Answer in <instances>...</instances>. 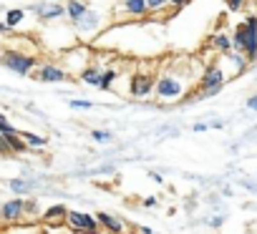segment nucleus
Listing matches in <instances>:
<instances>
[{"label":"nucleus","mask_w":257,"mask_h":234,"mask_svg":"<svg viewBox=\"0 0 257 234\" xmlns=\"http://www.w3.org/2000/svg\"><path fill=\"white\" fill-rule=\"evenodd\" d=\"M33 11L41 21H56V18L66 16V6H61V3H38Z\"/></svg>","instance_id":"9b49d317"},{"label":"nucleus","mask_w":257,"mask_h":234,"mask_svg":"<svg viewBox=\"0 0 257 234\" xmlns=\"http://www.w3.org/2000/svg\"><path fill=\"white\" fill-rule=\"evenodd\" d=\"M0 154L3 156H8V154H13V149H11V144H8V139L0 134Z\"/></svg>","instance_id":"bb28decb"},{"label":"nucleus","mask_w":257,"mask_h":234,"mask_svg":"<svg viewBox=\"0 0 257 234\" xmlns=\"http://www.w3.org/2000/svg\"><path fill=\"white\" fill-rule=\"evenodd\" d=\"M157 204V199L154 196H149V199H144V206H154Z\"/></svg>","instance_id":"c9c22d12"},{"label":"nucleus","mask_w":257,"mask_h":234,"mask_svg":"<svg viewBox=\"0 0 257 234\" xmlns=\"http://www.w3.org/2000/svg\"><path fill=\"white\" fill-rule=\"evenodd\" d=\"M187 83H184V78H179L177 73H162L159 78H157V86H154V98L159 101V103H177V101H182L184 96H187Z\"/></svg>","instance_id":"f03ea898"},{"label":"nucleus","mask_w":257,"mask_h":234,"mask_svg":"<svg viewBox=\"0 0 257 234\" xmlns=\"http://www.w3.org/2000/svg\"><path fill=\"white\" fill-rule=\"evenodd\" d=\"M23 214H26V199L23 196L8 199L0 206V221L3 224H18V221H23Z\"/></svg>","instance_id":"0eeeda50"},{"label":"nucleus","mask_w":257,"mask_h":234,"mask_svg":"<svg viewBox=\"0 0 257 234\" xmlns=\"http://www.w3.org/2000/svg\"><path fill=\"white\" fill-rule=\"evenodd\" d=\"M116 76H118V73H116L113 68H106V71L101 73V83H98V88H101V91H111V83L116 81Z\"/></svg>","instance_id":"412c9836"},{"label":"nucleus","mask_w":257,"mask_h":234,"mask_svg":"<svg viewBox=\"0 0 257 234\" xmlns=\"http://www.w3.org/2000/svg\"><path fill=\"white\" fill-rule=\"evenodd\" d=\"M167 6H169V0H147L149 13H159V11H164Z\"/></svg>","instance_id":"a878e982"},{"label":"nucleus","mask_w":257,"mask_h":234,"mask_svg":"<svg viewBox=\"0 0 257 234\" xmlns=\"http://www.w3.org/2000/svg\"><path fill=\"white\" fill-rule=\"evenodd\" d=\"M212 46L219 51V53H229L232 51V38L227 33H214L212 36Z\"/></svg>","instance_id":"f3484780"},{"label":"nucleus","mask_w":257,"mask_h":234,"mask_svg":"<svg viewBox=\"0 0 257 234\" xmlns=\"http://www.w3.org/2000/svg\"><path fill=\"white\" fill-rule=\"evenodd\" d=\"M66 226L73 234H98V221L88 211H68L66 214Z\"/></svg>","instance_id":"39448f33"},{"label":"nucleus","mask_w":257,"mask_h":234,"mask_svg":"<svg viewBox=\"0 0 257 234\" xmlns=\"http://www.w3.org/2000/svg\"><path fill=\"white\" fill-rule=\"evenodd\" d=\"M154 86H157L154 73H134L128 93H132V98H149L154 93Z\"/></svg>","instance_id":"423d86ee"},{"label":"nucleus","mask_w":257,"mask_h":234,"mask_svg":"<svg viewBox=\"0 0 257 234\" xmlns=\"http://www.w3.org/2000/svg\"><path fill=\"white\" fill-rule=\"evenodd\" d=\"M36 78L41 83H63L68 78L66 68L63 66H53V63H43V66H36Z\"/></svg>","instance_id":"6e6552de"},{"label":"nucleus","mask_w":257,"mask_h":234,"mask_svg":"<svg viewBox=\"0 0 257 234\" xmlns=\"http://www.w3.org/2000/svg\"><path fill=\"white\" fill-rule=\"evenodd\" d=\"M86 11H88V8H86V3H81V0H68V3H66V16H68L73 23L81 21Z\"/></svg>","instance_id":"4468645a"},{"label":"nucleus","mask_w":257,"mask_h":234,"mask_svg":"<svg viewBox=\"0 0 257 234\" xmlns=\"http://www.w3.org/2000/svg\"><path fill=\"white\" fill-rule=\"evenodd\" d=\"M227 83V73L219 68V66H209L207 71H202V78H199V93L194 96L197 101L199 98H209V96H217L222 91V86Z\"/></svg>","instance_id":"20e7f679"},{"label":"nucleus","mask_w":257,"mask_h":234,"mask_svg":"<svg viewBox=\"0 0 257 234\" xmlns=\"http://www.w3.org/2000/svg\"><path fill=\"white\" fill-rule=\"evenodd\" d=\"M244 186H247V189H252V191L257 194V179H254V181H244Z\"/></svg>","instance_id":"473e14b6"},{"label":"nucleus","mask_w":257,"mask_h":234,"mask_svg":"<svg viewBox=\"0 0 257 234\" xmlns=\"http://www.w3.org/2000/svg\"><path fill=\"white\" fill-rule=\"evenodd\" d=\"M26 219H38V204L36 199H26V214H23V221Z\"/></svg>","instance_id":"b1692460"},{"label":"nucleus","mask_w":257,"mask_h":234,"mask_svg":"<svg viewBox=\"0 0 257 234\" xmlns=\"http://www.w3.org/2000/svg\"><path fill=\"white\" fill-rule=\"evenodd\" d=\"M232 48L237 53H244L247 61L257 58V16H247L244 23H239L232 33Z\"/></svg>","instance_id":"f257e3e1"},{"label":"nucleus","mask_w":257,"mask_h":234,"mask_svg":"<svg viewBox=\"0 0 257 234\" xmlns=\"http://www.w3.org/2000/svg\"><path fill=\"white\" fill-rule=\"evenodd\" d=\"M101 68H93V66H86L81 73H78V78L83 81V83H91V86H96L98 88V83H101Z\"/></svg>","instance_id":"dca6fc26"},{"label":"nucleus","mask_w":257,"mask_h":234,"mask_svg":"<svg viewBox=\"0 0 257 234\" xmlns=\"http://www.w3.org/2000/svg\"><path fill=\"white\" fill-rule=\"evenodd\" d=\"M76 28H78V36H93L98 28H101V13L96 11H86L81 21H76Z\"/></svg>","instance_id":"9d476101"},{"label":"nucleus","mask_w":257,"mask_h":234,"mask_svg":"<svg viewBox=\"0 0 257 234\" xmlns=\"http://www.w3.org/2000/svg\"><path fill=\"white\" fill-rule=\"evenodd\" d=\"M0 66H6L8 71L18 73V76H28L31 71H36L38 58L23 51H3L0 53Z\"/></svg>","instance_id":"7ed1b4c3"},{"label":"nucleus","mask_w":257,"mask_h":234,"mask_svg":"<svg viewBox=\"0 0 257 234\" xmlns=\"http://www.w3.org/2000/svg\"><path fill=\"white\" fill-rule=\"evenodd\" d=\"M0 134L3 136H11V134H18V129L8 121V116L6 113H0Z\"/></svg>","instance_id":"5701e85b"},{"label":"nucleus","mask_w":257,"mask_h":234,"mask_svg":"<svg viewBox=\"0 0 257 234\" xmlns=\"http://www.w3.org/2000/svg\"><path fill=\"white\" fill-rule=\"evenodd\" d=\"M192 129H194V134H204V131L209 129V124H194Z\"/></svg>","instance_id":"c756f323"},{"label":"nucleus","mask_w":257,"mask_h":234,"mask_svg":"<svg viewBox=\"0 0 257 234\" xmlns=\"http://www.w3.org/2000/svg\"><path fill=\"white\" fill-rule=\"evenodd\" d=\"M137 234H154V231H152L149 226H139V229H137Z\"/></svg>","instance_id":"72a5a7b5"},{"label":"nucleus","mask_w":257,"mask_h":234,"mask_svg":"<svg viewBox=\"0 0 257 234\" xmlns=\"http://www.w3.org/2000/svg\"><path fill=\"white\" fill-rule=\"evenodd\" d=\"M8 186H11L13 194H31V189H33V184L26 181V179H11Z\"/></svg>","instance_id":"6ab92c4d"},{"label":"nucleus","mask_w":257,"mask_h":234,"mask_svg":"<svg viewBox=\"0 0 257 234\" xmlns=\"http://www.w3.org/2000/svg\"><path fill=\"white\" fill-rule=\"evenodd\" d=\"M66 214H68V209H66V206H61V204H56V206H51V209L43 214V221H46V224L58 226V224H66Z\"/></svg>","instance_id":"ddd939ff"},{"label":"nucleus","mask_w":257,"mask_h":234,"mask_svg":"<svg viewBox=\"0 0 257 234\" xmlns=\"http://www.w3.org/2000/svg\"><path fill=\"white\" fill-rule=\"evenodd\" d=\"M91 139L98 141V144H108V141H113V134L106 131V129H93V131H91Z\"/></svg>","instance_id":"4be33fe9"},{"label":"nucleus","mask_w":257,"mask_h":234,"mask_svg":"<svg viewBox=\"0 0 257 234\" xmlns=\"http://www.w3.org/2000/svg\"><path fill=\"white\" fill-rule=\"evenodd\" d=\"M222 126H224V121H212L209 124V129H222Z\"/></svg>","instance_id":"f704fd0d"},{"label":"nucleus","mask_w":257,"mask_h":234,"mask_svg":"<svg viewBox=\"0 0 257 234\" xmlns=\"http://www.w3.org/2000/svg\"><path fill=\"white\" fill-rule=\"evenodd\" d=\"M23 18H26V11H23V8H13V11L6 13V26H8V28H16V26L23 23Z\"/></svg>","instance_id":"a211bd4d"},{"label":"nucleus","mask_w":257,"mask_h":234,"mask_svg":"<svg viewBox=\"0 0 257 234\" xmlns=\"http://www.w3.org/2000/svg\"><path fill=\"white\" fill-rule=\"evenodd\" d=\"M244 3H247V0H227V8H229L232 13H237V11H242Z\"/></svg>","instance_id":"cd10ccee"},{"label":"nucleus","mask_w":257,"mask_h":234,"mask_svg":"<svg viewBox=\"0 0 257 234\" xmlns=\"http://www.w3.org/2000/svg\"><path fill=\"white\" fill-rule=\"evenodd\" d=\"M93 216H96L98 226L106 229L108 234H123L126 231V221L118 219V216H113V214H108V211H96Z\"/></svg>","instance_id":"1a4fd4ad"},{"label":"nucleus","mask_w":257,"mask_h":234,"mask_svg":"<svg viewBox=\"0 0 257 234\" xmlns=\"http://www.w3.org/2000/svg\"><path fill=\"white\" fill-rule=\"evenodd\" d=\"M169 3H172L174 8H184V6L189 3V0H169Z\"/></svg>","instance_id":"2f4dec72"},{"label":"nucleus","mask_w":257,"mask_h":234,"mask_svg":"<svg viewBox=\"0 0 257 234\" xmlns=\"http://www.w3.org/2000/svg\"><path fill=\"white\" fill-rule=\"evenodd\" d=\"M121 6H123V13L128 18H144L149 13L147 0H121Z\"/></svg>","instance_id":"f8f14e48"},{"label":"nucleus","mask_w":257,"mask_h":234,"mask_svg":"<svg viewBox=\"0 0 257 234\" xmlns=\"http://www.w3.org/2000/svg\"><path fill=\"white\" fill-rule=\"evenodd\" d=\"M68 106L73 111H88V108H93V103L91 101H83V98H73V101H68Z\"/></svg>","instance_id":"393cba45"},{"label":"nucleus","mask_w":257,"mask_h":234,"mask_svg":"<svg viewBox=\"0 0 257 234\" xmlns=\"http://www.w3.org/2000/svg\"><path fill=\"white\" fill-rule=\"evenodd\" d=\"M222 221H224V216H222V214H219V216H209V219H207V224H212V226H219Z\"/></svg>","instance_id":"c85d7f7f"},{"label":"nucleus","mask_w":257,"mask_h":234,"mask_svg":"<svg viewBox=\"0 0 257 234\" xmlns=\"http://www.w3.org/2000/svg\"><path fill=\"white\" fill-rule=\"evenodd\" d=\"M8 139V144H11V149H13V154H28L31 149L26 146V141L18 136V134H11V136H6Z\"/></svg>","instance_id":"aec40b11"},{"label":"nucleus","mask_w":257,"mask_h":234,"mask_svg":"<svg viewBox=\"0 0 257 234\" xmlns=\"http://www.w3.org/2000/svg\"><path fill=\"white\" fill-rule=\"evenodd\" d=\"M18 136L26 141V146H28V149H43V146L48 144V139H46V136H38V134H33V131H18Z\"/></svg>","instance_id":"2eb2a0df"},{"label":"nucleus","mask_w":257,"mask_h":234,"mask_svg":"<svg viewBox=\"0 0 257 234\" xmlns=\"http://www.w3.org/2000/svg\"><path fill=\"white\" fill-rule=\"evenodd\" d=\"M247 108L257 111V96H249V98H247Z\"/></svg>","instance_id":"7c9ffc66"}]
</instances>
